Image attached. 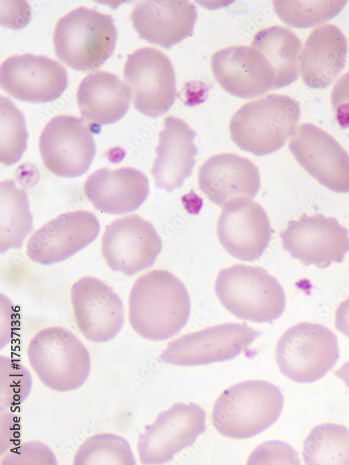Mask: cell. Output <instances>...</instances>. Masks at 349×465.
I'll list each match as a JSON object with an SVG mask.
<instances>
[{"instance_id":"32","label":"cell","mask_w":349,"mask_h":465,"mask_svg":"<svg viewBox=\"0 0 349 465\" xmlns=\"http://www.w3.org/2000/svg\"><path fill=\"white\" fill-rule=\"evenodd\" d=\"M32 386L30 372L18 361L0 357L1 410L21 404L29 396Z\"/></svg>"},{"instance_id":"10","label":"cell","mask_w":349,"mask_h":465,"mask_svg":"<svg viewBox=\"0 0 349 465\" xmlns=\"http://www.w3.org/2000/svg\"><path fill=\"white\" fill-rule=\"evenodd\" d=\"M39 149L45 168L62 177L83 175L96 154L90 128L82 119L68 115L52 118L39 138Z\"/></svg>"},{"instance_id":"26","label":"cell","mask_w":349,"mask_h":465,"mask_svg":"<svg viewBox=\"0 0 349 465\" xmlns=\"http://www.w3.org/2000/svg\"><path fill=\"white\" fill-rule=\"evenodd\" d=\"M251 46L265 57L274 79V89L290 85L299 76L302 43L291 30L273 26L259 31Z\"/></svg>"},{"instance_id":"24","label":"cell","mask_w":349,"mask_h":465,"mask_svg":"<svg viewBox=\"0 0 349 465\" xmlns=\"http://www.w3.org/2000/svg\"><path fill=\"white\" fill-rule=\"evenodd\" d=\"M131 100L130 88L116 75L98 71L81 81L77 103L82 119L90 126L101 128L121 119Z\"/></svg>"},{"instance_id":"8","label":"cell","mask_w":349,"mask_h":465,"mask_svg":"<svg viewBox=\"0 0 349 465\" xmlns=\"http://www.w3.org/2000/svg\"><path fill=\"white\" fill-rule=\"evenodd\" d=\"M124 78L130 88L135 109L156 118L174 103L176 76L170 59L153 47L140 48L128 56Z\"/></svg>"},{"instance_id":"3","label":"cell","mask_w":349,"mask_h":465,"mask_svg":"<svg viewBox=\"0 0 349 465\" xmlns=\"http://www.w3.org/2000/svg\"><path fill=\"white\" fill-rule=\"evenodd\" d=\"M298 101L270 94L246 103L230 123L232 141L242 150L261 156L280 149L294 134L300 118Z\"/></svg>"},{"instance_id":"27","label":"cell","mask_w":349,"mask_h":465,"mask_svg":"<svg viewBox=\"0 0 349 465\" xmlns=\"http://www.w3.org/2000/svg\"><path fill=\"white\" fill-rule=\"evenodd\" d=\"M0 249L4 253L12 248L22 247L33 230L32 214L24 189L13 179L0 184Z\"/></svg>"},{"instance_id":"20","label":"cell","mask_w":349,"mask_h":465,"mask_svg":"<svg viewBox=\"0 0 349 465\" xmlns=\"http://www.w3.org/2000/svg\"><path fill=\"white\" fill-rule=\"evenodd\" d=\"M197 17L195 5L187 0L140 1L131 15L140 38L166 49L193 34Z\"/></svg>"},{"instance_id":"7","label":"cell","mask_w":349,"mask_h":465,"mask_svg":"<svg viewBox=\"0 0 349 465\" xmlns=\"http://www.w3.org/2000/svg\"><path fill=\"white\" fill-rule=\"evenodd\" d=\"M276 360L283 375L299 383H313L339 357L334 333L320 324L301 323L286 330L277 342Z\"/></svg>"},{"instance_id":"23","label":"cell","mask_w":349,"mask_h":465,"mask_svg":"<svg viewBox=\"0 0 349 465\" xmlns=\"http://www.w3.org/2000/svg\"><path fill=\"white\" fill-rule=\"evenodd\" d=\"M198 180L200 190L218 206L236 198H254L260 188L258 167L234 154L210 157L200 167Z\"/></svg>"},{"instance_id":"19","label":"cell","mask_w":349,"mask_h":465,"mask_svg":"<svg viewBox=\"0 0 349 465\" xmlns=\"http://www.w3.org/2000/svg\"><path fill=\"white\" fill-rule=\"evenodd\" d=\"M211 69L221 87L245 99L260 96L274 89L271 70L263 54L250 46H230L215 52Z\"/></svg>"},{"instance_id":"25","label":"cell","mask_w":349,"mask_h":465,"mask_svg":"<svg viewBox=\"0 0 349 465\" xmlns=\"http://www.w3.org/2000/svg\"><path fill=\"white\" fill-rule=\"evenodd\" d=\"M347 52V40L337 27L329 24L314 29L299 57L305 84L313 89L329 86L345 66Z\"/></svg>"},{"instance_id":"6","label":"cell","mask_w":349,"mask_h":465,"mask_svg":"<svg viewBox=\"0 0 349 465\" xmlns=\"http://www.w3.org/2000/svg\"><path fill=\"white\" fill-rule=\"evenodd\" d=\"M27 355L41 382L58 392L79 388L90 373L88 350L70 331L61 327L37 332L29 344Z\"/></svg>"},{"instance_id":"37","label":"cell","mask_w":349,"mask_h":465,"mask_svg":"<svg viewBox=\"0 0 349 465\" xmlns=\"http://www.w3.org/2000/svg\"><path fill=\"white\" fill-rule=\"evenodd\" d=\"M334 374L349 388V361L345 363L339 370L336 371Z\"/></svg>"},{"instance_id":"2","label":"cell","mask_w":349,"mask_h":465,"mask_svg":"<svg viewBox=\"0 0 349 465\" xmlns=\"http://www.w3.org/2000/svg\"><path fill=\"white\" fill-rule=\"evenodd\" d=\"M283 401V395L276 385L265 381H244L226 389L217 399L212 422L224 436L248 438L278 420Z\"/></svg>"},{"instance_id":"29","label":"cell","mask_w":349,"mask_h":465,"mask_svg":"<svg viewBox=\"0 0 349 465\" xmlns=\"http://www.w3.org/2000/svg\"><path fill=\"white\" fill-rule=\"evenodd\" d=\"M347 1L343 0L318 1H273L274 10L287 25L299 28H311L336 17Z\"/></svg>"},{"instance_id":"9","label":"cell","mask_w":349,"mask_h":465,"mask_svg":"<svg viewBox=\"0 0 349 465\" xmlns=\"http://www.w3.org/2000/svg\"><path fill=\"white\" fill-rule=\"evenodd\" d=\"M206 413L198 405L176 403L161 412L155 422L140 434L138 450L144 465L163 464L191 446L206 429Z\"/></svg>"},{"instance_id":"33","label":"cell","mask_w":349,"mask_h":465,"mask_svg":"<svg viewBox=\"0 0 349 465\" xmlns=\"http://www.w3.org/2000/svg\"><path fill=\"white\" fill-rule=\"evenodd\" d=\"M1 464H45L57 465L53 452L40 441H29L10 450Z\"/></svg>"},{"instance_id":"13","label":"cell","mask_w":349,"mask_h":465,"mask_svg":"<svg viewBox=\"0 0 349 465\" xmlns=\"http://www.w3.org/2000/svg\"><path fill=\"white\" fill-rule=\"evenodd\" d=\"M161 249L154 226L136 214L113 221L102 237V255L109 267L128 276L151 267Z\"/></svg>"},{"instance_id":"12","label":"cell","mask_w":349,"mask_h":465,"mask_svg":"<svg viewBox=\"0 0 349 465\" xmlns=\"http://www.w3.org/2000/svg\"><path fill=\"white\" fill-rule=\"evenodd\" d=\"M283 249L303 265L326 268L341 263L349 251L346 228L333 217L304 214L280 233Z\"/></svg>"},{"instance_id":"14","label":"cell","mask_w":349,"mask_h":465,"mask_svg":"<svg viewBox=\"0 0 349 465\" xmlns=\"http://www.w3.org/2000/svg\"><path fill=\"white\" fill-rule=\"evenodd\" d=\"M289 149L319 183L338 193H349V155L329 134L311 124L297 127Z\"/></svg>"},{"instance_id":"21","label":"cell","mask_w":349,"mask_h":465,"mask_svg":"<svg viewBox=\"0 0 349 465\" xmlns=\"http://www.w3.org/2000/svg\"><path fill=\"white\" fill-rule=\"evenodd\" d=\"M196 132L181 119L169 116L159 133L156 158L151 169L158 189L170 193L181 188L195 165Z\"/></svg>"},{"instance_id":"31","label":"cell","mask_w":349,"mask_h":465,"mask_svg":"<svg viewBox=\"0 0 349 465\" xmlns=\"http://www.w3.org/2000/svg\"><path fill=\"white\" fill-rule=\"evenodd\" d=\"M28 132L22 112L8 98H0V161L6 165L19 161L27 149Z\"/></svg>"},{"instance_id":"17","label":"cell","mask_w":349,"mask_h":465,"mask_svg":"<svg viewBox=\"0 0 349 465\" xmlns=\"http://www.w3.org/2000/svg\"><path fill=\"white\" fill-rule=\"evenodd\" d=\"M71 302L76 324L89 341L113 339L124 323L121 298L103 281L92 276L77 281L71 288Z\"/></svg>"},{"instance_id":"1","label":"cell","mask_w":349,"mask_h":465,"mask_svg":"<svg viewBox=\"0 0 349 465\" xmlns=\"http://www.w3.org/2000/svg\"><path fill=\"white\" fill-rule=\"evenodd\" d=\"M128 303L131 327L149 340L172 337L190 316L188 293L181 281L167 270H155L138 279Z\"/></svg>"},{"instance_id":"30","label":"cell","mask_w":349,"mask_h":465,"mask_svg":"<svg viewBox=\"0 0 349 465\" xmlns=\"http://www.w3.org/2000/svg\"><path fill=\"white\" fill-rule=\"evenodd\" d=\"M74 465H135L136 461L128 442L112 434L89 437L75 455Z\"/></svg>"},{"instance_id":"22","label":"cell","mask_w":349,"mask_h":465,"mask_svg":"<svg viewBox=\"0 0 349 465\" xmlns=\"http://www.w3.org/2000/svg\"><path fill=\"white\" fill-rule=\"evenodd\" d=\"M83 190L96 209L116 215L137 210L149 193L146 175L130 167L98 169L89 176Z\"/></svg>"},{"instance_id":"34","label":"cell","mask_w":349,"mask_h":465,"mask_svg":"<svg viewBox=\"0 0 349 465\" xmlns=\"http://www.w3.org/2000/svg\"><path fill=\"white\" fill-rule=\"evenodd\" d=\"M248 464H299L297 452L288 444L269 441L258 446L248 459Z\"/></svg>"},{"instance_id":"28","label":"cell","mask_w":349,"mask_h":465,"mask_svg":"<svg viewBox=\"0 0 349 465\" xmlns=\"http://www.w3.org/2000/svg\"><path fill=\"white\" fill-rule=\"evenodd\" d=\"M306 464L349 465V429L332 423L315 427L304 443Z\"/></svg>"},{"instance_id":"11","label":"cell","mask_w":349,"mask_h":465,"mask_svg":"<svg viewBox=\"0 0 349 465\" xmlns=\"http://www.w3.org/2000/svg\"><path fill=\"white\" fill-rule=\"evenodd\" d=\"M260 334L246 324L225 323L184 335L170 343L160 360L179 366H196L232 360Z\"/></svg>"},{"instance_id":"36","label":"cell","mask_w":349,"mask_h":465,"mask_svg":"<svg viewBox=\"0 0 349 465\" xmlns=\"http://www.w3.org/2000/svg\"><path fill=\"white\" fill-rule=\"evenodd\" d=\"M335 327L349 338V297L342 302L336 309Z\"/></svg>"},{"instance_id":"16","label":"cell","mask_w":349,"mask_h":465,"mask_svg":"<svg viewBox=\"0 0 349 465\" xmlns=\"http://www.w3.org/2000/svg\"><path fill=\"white\" fill-rule=\"evenodd\" d=\"M68 83L66 68L45 56H12L0 66V84L11 96L22 101L44 103L59 98Z\"/></svg>"},{"instance_id":"4","label":"cell","mask_w":349,"mask_h":465,"mask_svg":"<svg viewBox=\"0 0 349 465\" xmlns=\"http://www.w3.org/2000/svg\"><path fill=\"white\" fill-rule=\"evenodd\" d=\"M117 39L112 16L86 7L77 8L60 18L53 35L58 59L79 71L101 67L113 54Z\"/></svg>"},{"instance_id":"18","label":"cell","mask_w":349,"mask_h":465,"mask_svg":"<svg viewBox=\"0 0 349 465\" xmlns=\"http://www.w3.org/2000/svg\"><path fill=\"white\" fill-rule=\"evenodd\" d=\"M99 231V221L93 213L66 212L33 233L27 244V254L43 265L62 262L91 243Z\"/></svg>"},{"instance_id":"15","label":"cell","mask_w":349,"mask_h":465,"mask_svg":"<svg viewBox=\"0 0 349 465\" xmlns=\"http://www.w3.org/2000/svg\"><path fill=\"white\" fill-rule=\"evenodd\" d=\"M273 230L265 210L248 198H236L223 205L217 223L218 240L235 258L253 262L267 248Z\"/></svg>"},{"instance_id":"35","label":"cell","mask_w":349,"mask_h":465,"mask_svg":"<svg viewBox=\"0 0 349 465\" xmlns=\"http://www.w3.org/2000/svg\"><path fill=\"white\" fill-rule=\"evenodd\" d=\"M331 101L336 119L342 128H349V72L336 83Z\"/></svg>"},{"instance_id":"5","label":"cell","mask_w":349,"mask_h":465,"mask_svg":"<svg viewBox=\"0 0 349 465\" xmlns=\"http://www.w3.org/2000/svg\"><path fill=\"white\" fill-rule=\"evenodd\" d=\"M215 292L228 311L251 322L272 323L281 316L285 307L282 286L259 267L239 264L221 270Z\"/></svg>"}]
</instances>
